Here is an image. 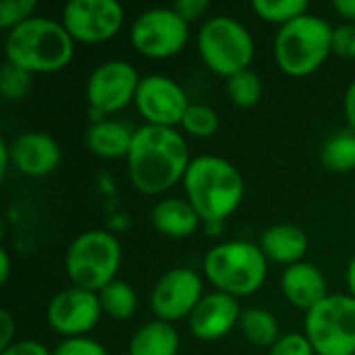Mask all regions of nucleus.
Wrapping results in <instances>:
<instances>
[{
  "label": "nucleus",
  "instance_id": "nucleus-1",
  "mask_svg": "<svg viewBox=\"0 0 355 355\" xmlns=\"http://www.w3.org/2000/svg\"><path fill=\"white\" fill-rule=\"evenodd\" d=\"M189 146L177 127L141 125L135 129L127 154L129 183L144 196H162L183 183L191 164Z\"/></svg>",
  "mask_w": 355,
  "mask_h": 355
},
{
  "label": "nucleus",
  "instance_id": "nucleus-2",
  "mask_svg": "<svg viewBox=\"0 0 355 355\" xmlns=\"http://www.w3.org/2000/svg\"><path fill=\"white\" fill-rule=\"evenodd\" d=\"M183 189L204 225L227 223L245 198V181L239 168L214 154H202L191 160Z\"/></svg>",
  "mask_w": 355,
  "mask_h": 355
},
{
  "label": "nucleus",
  "instance_id": "nucleus-3",
  "mask_svg": "<svg viewBox=\"0 0 355 355\" xmlns=\"http://www.w3.org/2000/svg\"><path fill=\"white\" fill-rule=\"evenodd\" d=\"M75 44L60 21L33 17L6 33L4 60L31 75H50L71 64Z\"/></svg>",
  "mask_w": 355,
  "mask_h": 355
},
{
  "label": "nucleus",
  "instance_id": "nucleus-4",
  "mask_svg": "<svg viewBox=\"0 0 355 355\" xmlns=\"http://www.w3.org/2000/svg\"><path fill=\"white\" fill-rule=\"evenodd\" d=\"M202 277L214 291L231 297H250L268 277V260L258 243L231 239L210 248L202 260Z\"/></svg>",
  "mask_w": 355,
  "mask_h": 355
},
{
  "label": "nucleus",
  "instance_id": "nucleus-5",
  "mask_svg": "<svg viewBox=\"0 0 355 355\" xmlns=\"http://www.w3.org/2000/svg\"><path fill=\"white\" fill-rule=\"evenodd\" d=\"M333 31L327 19L312 12L279 27L272 42L277 67L289 77L316 73L333 54Z\"/></svg>",
  "mask_w": 355,
  "mask_h": 355
},
{
  "label": "nucleus",
  "instance_id": "nucleus-6",
  "mask_svg": "<svg viewBox=\"0 0 355 355\" xmlns=\"http://www.w3.org/2000/svg\"><path fill=\"white\" fill-rule=\"evenodd\" d=\"M123 262V248L114 233L89 229L77 235L64 254V272L75 287L100 293L116 281Z\"/></svg>",
  "mask_w": 355,
  "mask_h": 355
},
{
  "label": "nucleus",
  "instance_id": "nucleus-7",
  "mask_svg": "<svg viewBox=\"0 0 355 355\" xmlns=\"http://www.w3.org/2000/svg\"><path fill=\"white\" fill-rule=\"evenodd\" d=\"M198 52L214 75L229 79L252 67L256 42L241 21L229 15H216L202 23L198 33Z\"/></svg>",
  "mask_w": 355,
  "mask_h": 355
},
{
  "label": "nucleus",
  "instance_id": "nucleus-8",
  "mask_svg": "<svg viewBox=\"0 0 355 355\" xmlns=\"http://www.w3.org/2000/svg\"><path fill=\"white\" fill-rule=\"evenodd\" d=\"M304 333L316 355H355V300L331 293L306 312Z\"/></svg>",
  "mask_w": 355,
  "mask_h": 355
},
{
  "label": "nucleus",
  "instance_id": "nucleus-9",
  "mask_svg": "<svg viewBox=\"0 0 355 355\" xmlns=\"http://www.w3.org/2000/svg\"><path fill=\"white\" fill-rule=\"evenodd\" d=\"M133 50L152 60H166L183 52L189 42V23L173 6H154L139 12L129 29Z\"/></svg>",
  "mask_w": 355,
  "mask_h": 355
},
{
  "label": "nucleus",
  "instance_id": "nucleus-10",
  "mask_svg": "<svg viewBox=\"0 0 355 355\" xmlns=\"http://www.w3.org/2000/svg\"><path fill=\"white\" fill-rule=\"evenodd\" d=\"M139 81L141 77L129 60L112 58L100 62L89 73L85 83V100L92 114V123L110 119L112 114L133 104Z\"/></svg>",
  "mask_w": 355,
  "mask_h": 355
},
{
  "label": "nucleus",
  "instance_id": "nucleus-11",
  "mask_svg": "<svg viewBox=\"0 0 355 355\" xmlns=\"http://www.w3.org/2000/svg\"><path fill=\"white\" fill-rule=\"evenodd\" d=\"M204 277L185 266H177L158 277L150 291V308L158 320H187L204 297Z\"/></svg>",
  "mask_w": 355,
  "mask_h": 355
},
{
  "label": "nucleus",
  "instance_id": "nucleus-12",
  "mask_svg": "<svg viewBox=\"0 0 355 355\" xmlns=\"http://www.w3.org/2000/svg\"><path fill=\"white\" fill-rule=\"evenodd\" d=\"M60 23L79 44H104L123 29L125 8L116 0H71Z\"/></svg>",
  "mask_w": 355,
  "mask_h": 355
},
{
  "label": "nucleus",
  "instance_id": "nucleus-13",
  "mask_svg": "<svg viewBox=\"0 0 355 355\" xmlns=\"http://www.w3.org/2000/svg\"><path fill=\"white\" fill-rule=\"evenodd\" d=\"M133 104L146 125L177 127L181 125L191 102L187 92L173 77L152 73L141 77Z\"/></svg>",
  "mask_w": 355,
  "mask_h": 355
},
{
  "label": "nucleus",
  "instance_id": "nucleus-14",
  "mask_svg": "<svg viewBox=\"0 0 355 355\" xmlns=\"http://www.w3.org/2000/svg\"><path fill=\"white\" fill-rule=\"evenodd\" d=\"M102 318L100 297L94 291L81 287H67L58 291L46 308V320L50 329L62 339L87 337Z\"/></svg>",
  "mask_w": 355,
  "mask_h": 355
},
{
  "label": "nucleus",
  "instance_id": "nucleus-15",
  "mask_svg": "<svg viewBox=\"0 0 355 355\" xmlns=\"http://www.w3.org/2000/svg\"><path fill=\"white\" fill-rule=\"evenodd\" d=\"M241 314L243 310L237 297L220 291H210L202 297V302L187 318V327L196 339L212 343L229 337L239 327Z\"/></svg>",
  "mask_w": 355,
  "mask_h": 355
},
{
  "label": "nucleus",
  "instance_id": "nucleus-16",
  "mask_svg": "<svg viewBox=\"0 0 355 355\" xmlns=\"http://www.w3.org/2000/svg\"><path fill=\"white\" fill-rule=\"evenodd\" d=\"M8 146H10L12 166L21 175L31 179H42L52 175L62 160L58 141L44 131H25L17 135L12 141H8Z\"/></svg>",
  "mask_w": 355,
  "mask_h": 355
},
{
  "label": "nucleus",
  "instance_id": "nucleus-17",
  "mask_svg": "<svg viewBox=\"0 0 355 355\" xmlns=\"http://www.w3.org/2000/svg\"><path fill=\"white\" fill-rule=\"evenodd\" d=\"M281 291L293 308L304 310V312H310L312 308H316L322 300L331 295L329 283L322 270L306 260L283 270Z\"/></svg>",
  "mask_w": 355,
  "mask_h": 355
},
{
  "label": "nucleus",
  "instance_id": "nucleus-18",
  "mask_svg": "<svg viewBox=\"0 0 355 355\" xmlns=\"http://www.w3.org/2000/svg\"><path fill=\"white\" fill-rule=\"evenodd\" d=\"M258 245L268 262L289 268L293 264L304 262L308 248H310V239L302 227L279 223V225L268 227L262 233Z\"/></svg>",
  "mask_w": 355,
  "mask_h": 355
},
{
  "label": "nucleus",
  "instance_id": "nucleus-19",
  "mask_svg": "<svg viewBox=\"0 0 355 355\" xmlns=\"http://www.w3.org/2000/svg\"><path fill=\"white\" fill-rule=\"evenodd\" d=\"M152 227L168 239H189L204 225L187 198H162L150 214Z\"/></svg>",
  "mask_w": 355,
  "mask_h": 355
},
{
  "label": "nucleus",
  "instance_id": "nucleus-20",
  "mask_svg": "<svg viewBox=\"0 0 355 355\" xmlns=\"http://www.w3.org/2000/svg\"><path fill=\"white\" fill-rule=\"evenodd\" d=\"M135 129L119 119L94 121L85 131L87 150L102 160H127Z\"/></svg>",
  "mask_w": 355,
  "mask_h": 355
},
{
  "label": "nucleus",
  "instance_id": "nucleus-21",
  "mask_svg": "<svg viewBox=\"0 0 355 355\" xmlns=\"http://www.w3.org/2000/svg\"><path fill=\"white\" fill-rule=\"evenodd\" d=\"M181 335L164 320L144 322L129 339V355H179Z\"/></svg>",
  "mask_w": 355,
  "mask_h": 355
},
{
  "label": "nucleus",
  "instance_id": "nucleus-22",
  "mask_svg": "<svg viewBox=\"0 0 355 355\" xmlns=\"http://www.w3.org/2000/svg\"><path fill=\"white\" fill-rule=\"evenodd\" d=\"M239 331L248 343H252L254 347H262V349H266V347L270 349L281 337L279 320L266 308L243 310L241 320H239Z\"/></svg>",
  "mask_w": 355,
  "mask_h": 355
},
{
  "label": "nucleus",
  "instance_id": "nucleus-23",
  "mask_svg": "<svg viewBox=\"0 0 355 355\" xmlns=\"http://www.w3.org/2000/svg\"><path fill=\"white\" fill-rule=\"evenodd\" d=\"M100 306H102V314L112 318V320H129L133 318V314L137 312V293L135 289L127 283V281H112L110 285H106L100 293Z\"/></svg>",
  "mask_w": 355,
  "mask_h": 355
},
{
  "label": "nucleus",
  "instance_id": "nucleus-24",
  "mask_svg": "<svg viewBox=\"0 0 355 355\" xmlns=\"http://www.w3.org/2000/svg\"><path fill=\"white\" fill-rule=\"evenodd\" d=\"M320 160L327 171L333 173H352L355 171V133L349 129H341L333 133L322 150Z\"/></svg>",
  "mask_w": 355,
  "mask_h": 355
},
{
  "label": "nucleus",
  "instance_id": "nucleus-25",
  "mask_svg": "<svg viewBox=\"0 0 355 355\" xmlns=\"http://www.w3.org/2000/svg\"><path fill=\"white\" fill-rule=\"evenodd\" d=\"M225 89H227L229 100L239 108H254L260 104V100L264 96V83H262L260 75L254 73L252 69L229 77L225 83Z\"/></svg>",
  "mask_w": 355,
  "mask_h": 355
},
{
  "label": "nucleus",
  "instance_id": "nucleus-26",
  "mask_svg": "<svg viewBox=\"0 0 355 355\" xmlns=\"http://www.w3.org/2000/svg\"><path fill=\"white\" fill-rule=\"evenodd\" d=\"M252 10L262 21L283 27V25L308 15L310 4H308V0H254Z\"/></svg>",
  "mask_w": 355,
  "mask_h": 355
},
{
  "label": "nucleus",
  "instance_id": "nucleus-27",
  "mask_svg": "<svg viewBox=\"0 0 355 355\" xmlns=\"http://www.w3.org/2000/svg\"><path fill=\"white\" fill-rule=\"evenodd\" d=\"M185 135L196 137V139H208L212 137L218 127H220V116L218 112L208 106V104H189L181 125Z\"/></svg>",
  "mask_w": 355,
  "mask_h": 355
},
{
  "label": "nucleus",
  "instance_id": "nucleus-28",
  "mask_svg": "<svg viewBox=\"0 0 355 355\" xmlns=\"http://www.w3.org/2000/svg\"><path fill=\"white\" fill-rule=\"evenodd\" d=\"M33 87V75L21 67L4 60L0 69V94L6 102H19L29 96Z\"/></svg>",
  "mask_w": 355,
  "mask_h": 355
},
{
  "label": "nucleus",
  "instance_id": "nucleus-29",
  "mask_svg": "<svg viewBox=\"0 0 355 355\" xmlns=\"http://www.w3.org/2000/svg\"><path fill=\"white\" fill-rule=\"evenodd\" d=\"M37 2L35 0H2L0 2V29L6 33L25 21L35 17Z\"/></svg>",
  "mask_w": 355,
  "mask_h": 355
},
{
  "label": "nucleus",
  "instance_id": "nucleus-30",
  "mask_svg": "<svg viewBox=\"0 0 355 355\" xmlns=\"http://www.w3.org/2000/svg\"><path fill=\"white\" fill-rule=\"evenodd\" d=\"M268 355H316L306 333H283L268 349Z\"/></svg>",
  "mask_w": 355,
  "mask_h": 355
},
{
  "label": "nucleus",
  "instance_id": "nucleus-31",
  "mask_svg": "<svg viewBox=\"0 0 355 355\" xmlns=\"http://www.w3.org/2000/svg\"><path fill=\"white\" fill-rule=\"evenodd\" d=\"M52 355H108L106 347L92 339V337H73V339H62L54 349Z\"/></svg>",
  "mask_w": 355,
  "mask_h": 355
},
{
  "label": "nucleus",
  "instance_id": "nucleus-32",
  "mask_svg": "<svg viewBox=\"0 0 355 355\" xmlns=\"http://www.w3.org/2000/svg\"><path fill=\"white\" fill-rule=\"evenodd\" d=\"M333 54L341 58H355V23H343L335 27Z\"/></svg>",
  "mask_w": 355,
  "mask_h": 355
},
{
  "label": "nucleus",
  "instance_id": "nucleus-33",
  "mask_svg": "<svg viewBox=\"0 0 355 355\" xmlns=\"http://www.w3.org/2000/svg\"><path fill=\"white\" fill-rule=\"evenodd\" d=\"M173 8L191 25L200 21L202 17H206V12L210 10V2L208 0H179Z\"/></svg>",
  "mask_w": 355,
  "mask_h": 355
},
{
  "label": "nucleus",
  "instance_id": "nucleus-34",
  "mask_svg": "<svg viewBox=\"0 0 355 355\" xmlns=\"http://www.w3.org/2000/svg\"><path fill=\"white\" fill-rule=\"evenodd\" d=\"M0 355H52V352L40 341L21 339V341H15L10 347H6Z\"/></svg>",
  "mask_w": 355,
  "mask_h": 355
},
{
  "label": "nucleus",
  "instance_id": "nucleus-35",
  "mask_svg": "<svg viewBox=\"0 0 355 355\" xmlns=\"http://www.w3.org/2000/svg\"><path fill=\"white\" fill-rule=\"evenodd\" d=\"M17 320L10 314V310H0V349L4 352L10 347L17 339Z\"/></svg>",
  "mask_w": 355,
  "mask_h": 355
},
{
  "label": "nucleus",
  "instance_id": "nucleus-36",
  "mask_svg": "<svg viewBox=\"0 0 355 355\" xmlns=\"http://www.w3.org/2000/svg\"><path fill=\"white\" fill-rule=\"evenodd\" d=\"M343 114L347 121V129L355 133V79L347 85L343 96Z\"/></svg>",
  "mask_w": 355,
  "mask_h": 355
},
{
  "label": "nucleus",
  "instance_id": "nucleus-37",
  "mask_svg": "<svg viewBox=\"0 0 355 355\" xmlns=\"http://www.w3.org/2000/svg\"><path fill=\"white\" fill-rule=\"evenodd\" d=\"M333 8L339 17L345 19V23H355V0H335Z\"/></svg>",
  "mask_w": 355,
  "mask_h": 355
},
{
  "label": "nucleus",
  "instance_id": "nucleus-38",
  "mask_svg": "<svg viewBox=\"0 0 355 355\" xmlns=\"http://www.w3.org/2000/svg\"><path fill=\"white\" fill-rule=\"evenodd\" d=\"M10 270H12V262H10L8 250L2 248V250H0V285H8V281H10Z\"/></svg>",
  "mask_w": 355,
  "mask_h": 355
},
{
  "label": "nucleus",
  "instance_id": "nucleus-39",
  "mask_svg": "<svg viewBox=\"0 0 355 355\" xmlns=\"http://www.w3.org/2000/svg\"><path fill=\"white\" fill-rule=\"evenodd\" d=\"M12 164V156H10V146L8 141H0V177L6 175V171Z\"/></svg>",
  "mask_w": 355,
  "mask_h": 355
},
{
  "label": "nucleus",
  "instance_id": "nucleus-40",
  "mask_svg": "<svg viewBox=\"0 0 355 355\" xmlns=\"http://www.w3.org/2000/svg\"><path fill=\"white\" fill-rule=\"evenodd\" d=\"M345 281H347V293L355 300V256L349 260V264H347Z\"/></svg>",
  "mask_w": 355,
  "mask_h": 355
},
{
  "label": "nucleus",
  "instance_id": "nucleus-41",
  "mask_svg": "<svg viewBox=\"0 0 355 355\" xmlns=\"http://www.w3.org/2000/svg\"><path fill=\"white\" fill-rule=\"evenodd\" d=\"M210 233L208 235H220V231H223V227H225V223H208V225H204Z\"/></svg>",
  "mask_w": 355,
  "mask_h": 355
}]
</instances>
